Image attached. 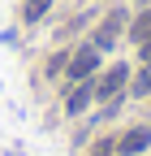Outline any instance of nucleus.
Returning <instances> with one entry per match:
<instances>
[{"mask_svg": "<svg viewBox=\"0 0 151 156\" xmlns=\"http://www.w3.org/2000/svg\"><path fill=\"white\" fill-rule=\"evenodd\" d=\"M95 65H99V48H78V52L69 56V74L78 78V83L95 74Z\"/></svg>", "mask_w": 151, "mask_h": 156, "instance_id": "nucleus-1", "label": "nucleus"}, {"mask_svg": "<svg viewBox=\"0 0 151 156\" xmlns=\"http://www.w3.org/2000/svg\"><path fill=\"white\" fill-rule=\"evenodd\" d=\"M125 78H129V69L125 65H112L104 78H99V87H95V95H104V100H112V95H121V87H125Z\"/></svg>", "mask_w": 151, "mask_h": 156, "instance_id": "nucleus-2", "label": "nucleus"}, {"mask_svg": "<svg viewBox=\"0 0 151 156\" xmlns=\"http://www.w3.org/2000/svg\"><path fill=\"white\" fill-rule=\"evenodd\" d=\"M121 17H125V13H108V22H104V26L95 30V48H99V52H104V48H112V44H117V35H121V26H125V22H121Z\"/></svg>", "mask_w": 151, "mask_h": 156, "instance_id": "nucleus-3", "label": "nucleus"}, {"mask_svg": "<svg viewBox=\"0 0 151 156\" xmlns=\"http://www.w3.org/2000/svg\"><path fill=\"white\" fill-rule=\"evenodd\" d=\"M143 147H151V130H147V126H138V130H129L125 139L117 143V152H121V156H138Z\"/></svg>", "mask_w": 151, "mask_h": 156, "instance_id": "nucleus-4", "label": "nucleus"}, {"mask_svg": "<svg viewBox=\"0 0 151 156\" xmlns=\"http://www.w3.org/2000/svg\"><path fill=\"white\" fill-rule=\"evenodd\" d=\"M91 95H95V87H91L86 78H82V87H78V91H73L69 100H65V108H69V113H82V108L91 104Z\"/></svg>", "mask_w": 151, "mask_h": 156, "instance_id": "nucleus-5", "label": "nucleus"}, {"mask_svg": "<svg viewBox=\"0 0 151 156\" xmlns=\"http://www.w3.org/2000/svg\"><path fill=\"white\" fill-rule=\"evenodd\" d=\"M48 9H52V0H26V5H22V17H26V22H39Z\"/></svg>", "mask_w": 151, "mask_h": 156, "instance_id": "nucleus-6", "label": "nucleus"}, {"mask_svg": "<svg viewBox=\"0 0 151 156\" xmlns=\"http://www.w3.org/2000/svg\"><path fill=\"white\" fill-rule=\"evenodd\" d=\"M147 91H151V69H143L138 83H134V95H147Z\"/></svg>", "mask_w": 151, "mask_h": 156, "instance_id": "nucleus-7", "label": "nucleus"}, {"mask_svg": "<svg viewBox=\"0 0 151 156\" xmlns=\"http://www.w3.org/2000/svg\"><path fill=\"white\" fill-rule=\"evenodd\" d=\"M65 65H69V56H65V52H56L52 61H48V74H56V69H65Z\"/></svg>", "mask_w": 151, "mask_h": 156, "instance_id": "nucleus-8", "label": "nucleus"}]
</instances>
